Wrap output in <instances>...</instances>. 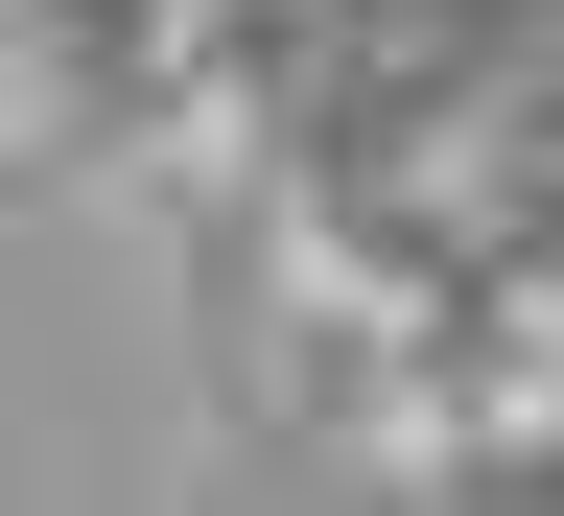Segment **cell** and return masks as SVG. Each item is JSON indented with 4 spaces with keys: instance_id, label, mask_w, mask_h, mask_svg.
<instances>
[{
    "instance_id": "6da1fadb",
    "label": "cell",
    "mask_w": 564,
    "mask_h": 516,
    "mask_svg": "<svg viewBox=\"0 0 564 516\" xmlns=\"http://www.w3.org/2000/svg\"><path fill=\"white\" fill-rule=\"evenodd\" d=\"M188 47H212V0H0V70H24V118L70 141V165H95Z\"/></svg>"
}]
</instances>
